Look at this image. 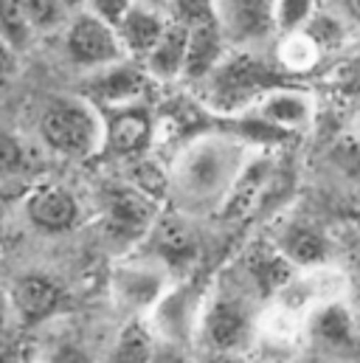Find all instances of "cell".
Here are the masks:
<instances>
[{"label":"cell","mask_w":360,"mask_h":363,"mask_svg":"<svg viewBox=\"0 0 360 363\" xmlns=\"http://www.w3.org/2000/svg\"><path fill=\"white\" fill-rule=\"evenodd\" d=\"M40 133L45 144L62 155L85 158L104 141V124L79 99H54L40 116Z\"/></svg>","instance_id":"6da1fadb"},{"label":"cell","mask_w":360,"mask_h":363,"mask_svg":"<svg viewBox=\"0 0 360 363\" xmlns=\"http://www.w3.org/2000/svg\"><path fill=\"white\" fill-rule=\"evenodd\" d=\"M62 48H65V57L71 60V65H77L82 71H99V68H107V65L124 60L116 28L110 23H104L101 17L90 14L88 9L68 17Z\"/></svg>","instance_id":"7a4b0ae2"},{"label":"cell","mask_w":360,"mask_h":363,"mask_svg":"<svg viewBox=\"0 0 360 363\" xmlns=\"http://www.w3.org/2000/svg\"><path fill=\"white\" fill-rule=\"evenodd\" d=\"M206 79H211V99L228 110L251 99H259L276 82L268 68L248 54H240L234 60H220V65Z\"/></svg>","instance_id":"3957f363"},{"label":"cell","mask_w":360,"mask_h":363,"mask_svg":"<svg viewBox=\"0 0 360 363\" xmlns=\"http://www.w3.org/2000/svg\"><path fill=\"white\" fill-rule=\"evenodd\" d=\"M214 17L234 43H254L273 31V0H214Z\"/></svg>","instance_id":"277c9868"},{"label":"cell","mask_w":360,"mask_h":363,"mask_svg":"<svg viewBox=\"0 0 360 363\" xmlns=\"http://www.w3.org/2000/svg\"><path fill=\"white\" fill-rule=\"evenodd\" d=\"M167 23H169V14L167 11H158V9H150V6L133 3L113 28H116V37H118L121 51L127 57H133V60H144L152 51V45L158 43V37L164 34Z\"/></svg>","instance_id":"5b68a950"},{"label":"cell","mask_w":360,"mask_h":363,"mask_svg":"<svg viewBox=\"0 0 360 363\" xmlns=\"http://www.w3.org/2000/svg\"><path fill=\"white\" fill-rule=\"evenodd\" d=\"M223 45H225V34H223L217 17L191 23L189 26V40H186L183 77L186 79H206L220 65Z\"/></svg>","instance_id":"8992f818"},{"label":"cell","mask_w":360,"mask_h":363,"mask_svg":"<svg viewBox=\"0 0 360 363\" xmlns=\"http://www.w3.org/2000/svg\"><path fill=\"white\" fill-rule=\"evenodd\" d=\"M150 85V77L147 71L135 68V65H124L121 60L107 65V68H99L93 71V79H90V93L96 99H101L104 104H113V107H127L133 104L135 99H141V93L147 91Z\"/></svg>","instance_id":"52a82bcc"},{"label":"cell","mask_w":360,"mask_h":363,"mask_svg":"<svg viewBox=\"0 0 360 363\" xmlns=\"http://www.w3.org/2000/svg\"><path fill=\"white\" fill-rule=\"evenodd\" d=\"M257 116L276 130H301L310 124L313 101L307 93L293 88H270L257 101Z\"/></svg>","instance_id":"ba28073f"},{"label":"cell","mask_w":360,"mask_h":363,"mask_svg":"<svg viewBox=\"0 0 360 363\" xmlns=\"http://www.w3.org/2000/svg\"><path fill=\"white\" fill-rule=\"evenodd\" d=\"M186 40H189V26L172 20L167 23L164 34L152 45V51L144 57V71L150 79L158 82H172L183 77V62H186Z\"/></svg>","instance_id":"9c48e42d"},{"label":"cell","mask_w":360,"mask_h":363,"mask_svg":"<svg viewBox=\"0 0 360 363\" xmlns=\"http://www.w3.org/2000/svg\"><path fill=\"white\" fill-rule=\"evenodd\" d=\"M228 158H231L228 150L217 147V144H203L194 152H189V158L180 167V178L186 183V189L197 191V194L214 191V186L220 181H225V175L231 169Z\"/></svg>","instance_id":"30bf717a"},{"label":"cell","mask_w":360,"mask_h":363,"mask_svg":"<svg viewBox=\"0 0 360 363\" xmlns=\"http://www.w3.org/2000/svg\"><path fill=\"white\" fill-rule=\"evenodd\" d=\"M150 217H152V208H150L147 197H141L130 189H118V191L107 194V231H110V237L133 240L147 228Z\"/></svg>","instance_id":"8fae6325"},{"label":"cell","mask_w":360,"mask_h":363,"mask_svg":"<svg viewBox=\"0 0 360 363\" xmlns=\"http://www.w3.org/2000/svg\"><path fill=\"white\" fill-rule=\"evenodd\" d=\"M28 217L31 223H37L40 228H48V231H65L74 225L77 220V200L71 191L60 189V186H48V189H40L28 197Z\"/></svg>","instance_id":"7c38bea8"},{"label":"cell","mask_w":360,"mask_h":363,"mask_svg":"<svg viewBox=\"0 0 360 363\" xmlns=\"http://www.w3.org/2000/svg\"><path fill=\"white\" fill-rule=\"evenodd\" d=\"M104 138H107L113 152L133 155V152L144 150V144L150 138V116L135 110L133 104H127L121 113L113 116L110 127L104 130Z\"/></svg>","instance_id":"4fadbf2b"},{"label":"cell","mask_w":360,"mask_h":363,"mask_svg":"<svg viewBox=\"0 0 360 363\" xmlns=\"http://www.w3.org/2000/svg\"><path fill=\"white\" fill-rule=\"evenodd\" d=\"M245 330H248V318L242 307L234 301H220L208 315V338L223 352L234 350L245 338Z\"/></svg>","instance_id":"5bb4252c"},{"label":"cell","mask_w":360,"mask_h":363,"mask_svg":"<svg viewBox=\"0 0 360 363\" xmlns=\"http://www.w3.org/2000/svg\"><path fill=\"white\" fill-rule=\"evenodd\" d=\"M164 279L152 271H138V268H127L116 276V290L124 298V304L130 307H147L161 296Z\"/></svg>","instance_id":"9a60e30c"},{"label":"cell","mask_w":360,"mask_h":363,"mask_svg":"<svg viewBox=\"0 0 360 363\" xmlns=\"http://www.w3.org/2000/svg\"><path fill=\"white\" fill-rule=\"evenodd\" d=\"M37 31L31 28L20 0H0V40L14 51V54H26L28 45L34 43Z\"/></svg>","instance_id":"2e32d148"},{"label":"cell","mask_w":360,"mask_h":363,"mask_svg":"<svg viewBox=\"0 0 360 363\" xmlns=\"http://www.w3.org/2000/svg\"><path fill=\"white\" fill-rule=\"evenodd\" d=\"M14 301L28 318H43L57 304V287L40 276H28L14 287Z\"/></svg>","instance_id":"e0dca14e"},{"label":"cell","mask_w":360,"mask_h":363,"mask_svg":"<svg viewBox=\"0 0 360 363\" xmlns=\"http://www.w3.org/2000/svg\"><path fill=\"white\" fill-rule=\"evenodd\" d=\"M313 335L324 341L327 347H347L352 341V321L349 313L338 304H327L315 321H313Z\"/></svg>","instance_id":"ac0fdd59"},{"label":"cell","mask_w":360,"mask_h":363,"mask_svg":"<svg viewBox=\"0 0 360 363\" xmlns=\"http://www.w3.org/2000/svg\"><path fill=\"white\" fill-rule=\"evenodd\" d=\"M31 28L37 34H51V31H60L65 28L68 23V6L65 0H20Z\"/></svg>","instance_id":"d6986e66"},{"label":"cell","mask_w":360,"mask_h":363,"mask_svg":"<svg viewBox=\"0 0 360 363\" xmlns=\"http://www.w3.org/2000/svg\"><path fill=\"white\" fill-rule=\"evenodd\" d=\"M279 51H281L279 54L281 57V65L287 71H307L318 60V43L304 28L301 31H293V34H284V43H281Z\"/></svg>","instance_id":"ffe728a7"},{"label":"cell","mask_w":360,"mask_h":363,"mask_svg":"<svg viewBox=\"0 0 360 363\" xmlns=\"http://www.w3.org/2000/svg\"><path fill=\"white\" fill-rule=\"evenodd\" d=\"M284 251H287V257H290L293 262H298V265H315V262L324 259L327 245H324V240H321L315 231H310V228H296V231L287 234Z\"/></svg>","instance_id":"44dd1931"},{"label":"cell","mask_w":360,"mask_h":363,"mask_svg":"<svg viewBox=\"0 0 360 363\" xmlns=\"http://www.w3.org/2000/svg\"><path fill=\"white\" fill-rule=\"evenodd\" d=\"M315 0H273V28L284 37L310 23Z\"/></svg>","instance_id":"7402d4cb"},{"label":"cell","mask_w":360,"mask_h":363,"mask_svg":"<svg viewBox=\"0 0 360 363\" xmlns=\"http://www.w3.org/2000/svg\"><path fill=\"white\" fill-rule=\"evenodd\" d=\"M152 341L144 327H127L116 344L113 363H150L152 361Z\"/></svg>","instance_id":"603a6c76"},{"label":"cell","mask_w":360,"mask_h":363,"mask_svg":"<svg viewBox=\"0 0 360 363\" xmlns=\"http://www.w3.org/2000/svg\"><path fill=\"white\" fill-rule=\"evenodd\" d=\"M158 248H161V254L169 259V262H186L191 254H194V240L189 237V231L186 228H180L178 223H169L164 231H161V237H158Z\"/></svg>","instance_id":"cb8c5ba5"},{"label":"cell","mask_w":360,"mask_h":363,"mask_svg":"<svg viewBox=\"0 0 360 363\" xmlns=\"http://www.w3.org/2000/svg\"><path fill=\"white\" fill-rule=\"evenodd\" d=\"M169 14L172 20H180L186 26L211 20L214 17V0H169Z\"/></svg>","instance_id":"d4e9b609"},{"label":"cell","mask_w":360,"mask_h":363,"mask_svg":"<svg viewBox=\"0 0 360 363\" xmlns=\"http://www.w3.org/2000/svg\"><path fill=\"white\" fill-rule=\"evenodd\" d=\"M257 276H259V281L265 284V290H270V293L279 290V287H284L293 279L290 265L284 259H279V257H262L259 265H257Z\"/></svg>","instance_id":"484cf974"},{"label":"cell","mask_w":360,"mask_h":363,"mask_svg":"<svg viewBox=\"0 0 360 363\" xmlns=\"http://www.w3.org/2000/svg\"><path fill=\"white\" fill-rule=\"evenodd\" d=\"M26 167V150L23 144L11 135L0 130V175H14Z\"/></svg>","instance_id":"4316f807"},{"label":"cell","mask_w":360,"mask_h":363,"mask_svg":"<svg viewBox=\"0 0 360 363\" xmlns=\"http://www.w3.org/2000/svg\"><path fill=\"white\" fill-rule=\"evenodd\" d=\"M85 9H88L90 14H96V17H101L104 23H110V26H116L118 20H121V14L133 6V0H85L82 3Z\"/></svg>","instance_id":"83f0119b"},{"label":"cell","mask_w":360,"mask_h":363,"mask_svg":"<svg viewBox=\"0 0 360 363\" xmlns=\"http://www.w3.org/2000/svg\"><path fill=\"white\" fill-rule=\"evenodd\" d=\"M14 68H17V54L0 40V85L14 77Z\"/></svg>","instance_id":"f1b7e54d"},{"label":"cell","mask_w":360,"mask_h":363,"mask_svg":"<svg viewBox=\"0 0 360 363\" xmlns=\"http://www.w3.org/2000/svg\"><path fill=\"white\" fill-rule=\"evenodd\" d=\"M57 363H90L88 355H82L79 350H65L60 358H57Z\"/></svg>","instance_id":"f546056e"},{"label":"cell","mask_w":360,"mask_h":363,"mask_svg":"<svg viewBox=\"0 0 360 363\" xmlns=\"http://www.w3.org/2000/svg\"><path fill=\"white\" fill-rule=\"evenodd\" d=\"M150 363H186V361L180 358L178 352H161V355H152Z\"/></svg>","instance_id":"4dcf8cb0"},{"label":"cell","mask_w":360,"mask_h":363,"mask_svg":"<svg viewBox=\"0 0 360 363\" xmlns=\"http://www.w3.org/2000/svg\"><path fill=\"white\" fill-rule=\"evenodd\" d=\"M344 11H347L355 23H360V0H344Z\"/></svg>","instance_id":"1f68e13d"},{"label":"cell","mask_w":360,"mask_h":363,"mask_svg":"<svg viewBox=\"0 0 360 363\" xmlns=\"http://www.w3.org/2000/svg\"><path fill=\"white\" fill-rule=\"evenodd\" d=\"M133 3H141V6H150V9H158V11L169 14V0H133Z\"/></svg>","instance_id":"d6a6232c"},{"label":"cell","mask_w":360,"mask_h":363,"mask_svg":"<svg viewBox=\"0 0 360 363\" xmlns=\"http://www.w3.org/2000/svg\"><path fill=\"white\" fill-rule=\"evenodd\" d=\"M208 363H240L237 358H231V355H217V358H211Z\"/></svg>","instance_id":"836d02e7"},{"label":"cell","mask_w":360,"mask_h":363,"mask_svg":"<svg viewBox=\"0 0 360 363\" xmlns=\"http://www.w3.org/2000/svg\"><path fill=\"white\" fill-rule=\"evenodd\" d=\"M82 3H85V0H65V6H68V9H74V6H82Z\"/></svg>","instance_id":"e575fe53"}]
</instances>
